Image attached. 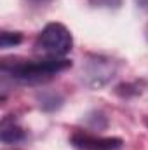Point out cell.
<instances>
[{
  "label": "cell",
  "mask_w": 148,
  "mask_h": 150,
  "mask_svg": "<svg viewBox=\"0 0 148 150\" xmlns=\"http://www.w3.org/2000/svg\"><path fill=\"white\" fill-rule=\"evenodd\" d=\"M25 131L23 127H19L18 124L11 122V120H4L2 122V129H0V140L4 143H18L25 140Z\"/></svg>",
  "instance_id": "277c9868"
},
{
  "label": "cell",
  "mask_w": 148,
  "mask_h": 150,
  "mask_svg": "<svg viewBox=\"0 0 148 150\" xmlns=\"http://www.w3.org/2000/svg\"><path fill=\"white\" fill-rule=\"evenodd\" d=\"M72 145L82 150H120L124 142L115 136H96L84 131H77L72 136Z\"/></svg>",
  "instance_id": "3957f363"
},
{
  "label": "cell",
  "mask_w": 148,
  "mask_h": 150,
  "mask_svg": "<svg viewBox=\"0 0 148 150\" xmlns=\"http://www.w3.org/2000/svg\"><path fill=\"white\" fill-rule=\"evenodd\" d=\"M134 2H136V5H138L141 11L148 12V0H134Z\"/></svg>",
  "instance_id": "8992f818"
},
{
  "label": "cell",
  "mask_w": 148,
  "mask_h": 150,
  "mask_svg": "<svg viewBox=\"0 0 148 150\" xmlns=\"http://www.w3.org/2000/svg\"><path fill=\"white\" fill-rule=\"evenodd\" d=\"M70 67L72 61L63 58H47L42 61H14V63H9L7 59L2 61V72L5 75L30 84L47 80Z\"/></svg>",
  "instance_id": "6da1fadb"
},
{
  "label": "cell",
  "mask_w": 148,
  "mask_h": 150,
  "mask_svg": "<svg viewBox=\"0 0 148 150\" xmlns=\"http://www.w3.org/2000/svg\"><path fill=\"white\" fill-rule=\"evenodd\" d=\"M23 35L19 32H2L0 33V47L2 49H9V47H14L18 44H21Z\"/></svg>",
  "instance_id": "5b68a950"
},
{
  "label": "cell",
  "mask_w": 148,
  "mask_h": 150,
  "mask_svg": "<svg viewBox=\"0 0 148 150\" xmlns=\"http://www.w3.org/2000/svg\"><path fill=\"white\" fill-rule=\"evenodd\" d=\"M147 124H148V122H147Z\"/></svg>",
  "instance_id": "52a82bcc"
},
{
  "label": "cell",
  "mask_w": 148,
  "mask_h": 150,
  "mask_svg": "<svg viewBox=\"0 0 148 150\" xmlns=\"http://www.w3.org/2000/svg\"><path fill=\"white\" fill-rule=\"evenodd\" d=\"M73 47V37L70 30L61 23H49L38 33L35 40V51L49 58H61Z\"/></svg>",
  "instance_id": "7a4b0ae2"
}]
</instances>
